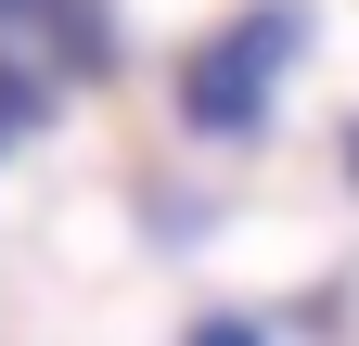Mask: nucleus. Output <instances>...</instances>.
Masks as SVG:
<instances>
[{
    "label": "nucleus",
    "instance_id": "7ed1b4c3",
    "mask_svg": "<svg viewBox=\"0 0 359 346\" xmlns=\"http://www.w3.org/2000/svg\"><path fill=\"white\" fill-rule=\"evenodd\" d=\"M180 346H269V333H257V321H193Z\"/></svg>",
    "mask_w": 359,
    "mask_h": 346
},
{
    "label": "nucleus",
    "instance_id": "f03ea898",
    "mask_svg": "<svg viewBox=\"0 0 359 346\" xmlns=\"http://www.w3.org/2000/svg\"><path fill=\"white\" fill-rule=\"evenodd\" d=\"M39 116H52V90H39V77H26L13 52H0V154H13V141H26Z\"/></svg>",
    "mask_w": 359,
    "mask_h": 346
},
{
    "label": "nucleus",
    "instance_id": "f257e3e1",
    "mask_svg": "<svg viewBox=\"0 0 359 346\" xmlns=\"http://www.w3.org/2000/svg\"><path fill=\"white\" fill-rule=\"evenodd\" d=\"M295 39H308L295 13H244V26H218L205 52L180 64V116H193L205 141H244V128H257V103H269V64H283Z\"/></svg>",
    "mask_w": 359,
    "mask_h": 346
},
{
    "label": "nucleus",
    "instance_id": "20e7f679",
    "mask_svg": "<svg viewBox=\"0 0 359 346\" xmlns=\"http://www.w3.org/2000/svg\"><path fill=\"white\" fill-rule=\"evenodd\" d=\"M346 167H359V154H346Z\"/></svg>",
    "mask_w": 359,
    "mask_h": 346
}]
</instances>
